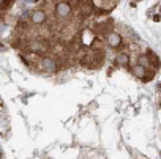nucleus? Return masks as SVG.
Instances as JSON below:
<instances>
[{"instance_id":"nucleus-1","label":"nucleus","mask_w":161,"mask_h":159,"mask_svg":"<svg viewBox=\"0 0 161 159\" xmlns=\"http://www.w3.org/2000/svg\"><path fill=\"white\" fill-rule=\"evenodd\" d=\"M71 13H73V10H71V5L68 2H63L62 0V2H58L55 5V16L58 18L60 22H66L71 18Z\"/></svg>"},{"instance_id":"nucleus-3","label":"nucleus","mask_w":161,"mask_h":159,"mask_svg":"<svg viewBox=\"0 0 161 159\" xmlns=\"http://www.w3.org/2000/svg\"><path fill=\"white\" fill-rule=\"evenodd\" d=\"M106 41H108V44H109L111 47H114V49H117V47L122 46V36H120L117 32H111L109 35H106Z\"/></svg>"},{"instance_id":"nucleus-4","label":"nucleus","mask_w":161,"mask_h":159,"mask_svg":"<svg viewBox=\"0 0 161 159\" xmlns=\"http://www.w3.org/2000/svg\"><path fill=\"white\" fill-rule=\"evenodd\" d=\"M93 2H95V5H97L98 8H101L103 11H111V10L117 5L119 0H93Z\"/></svg>"},{"instance_id":"nucleus-2","label":"nucleus","mask_w":161,"mask_h":159,"mask_svg":"<svg viewBox=\"0 0 161 159\" xmlns=\"http://www.w3.org/2000/svg\"><path fill=\"white\" fill-rule=\"evenodd\" d=\"M38 68H40L41 71L52 72V71L57 69V63H55V60L51 58V57H41L40 61H38Z\"/></svg>"},{"instance_id":"nucleus-6","label":"nucleus","mask_w":161,"mask_h":159,"mask_svg":"<svg viewBox=\"0 0 161 159\" xmlns=\"http://www.w3.org/2000/svg\"><path fill=\"white\" fill-rule=\"evenodd\" d=\"M115 63H117V65H128V55H126V54H120V55L115 58Z\"/></svg>"},{"instance_id":"nucleus-5","label":"nucleus","mask_w":161,"mask_h":159,"mask_svg":"<svg viewBox=\"0 0 161 159\" xmlns=\"http://www.w3.org/2000/svg\"><path fill=\"white\" fill-rule=\"evenodd\" d=\"M30 21H32L33 24H43V22L46 21V13L41 11V10H36V11H33V13L30 14Z\"/></svg>"},{"instance_id":"nucleus-7","label":"nucleus","mask_w":161,"mask_h":159,"mask_svg":"<svg viewBox=\"0 0 161 159\" xmlns=\"http://www.w3.org/2000/svg\"><path fill=\"white\" fill-rule=\"evenodd\" d=\"M13 0H2V5H3V8H10L11 5H8V3H11Z\"/></svg>"}]
</instances>
